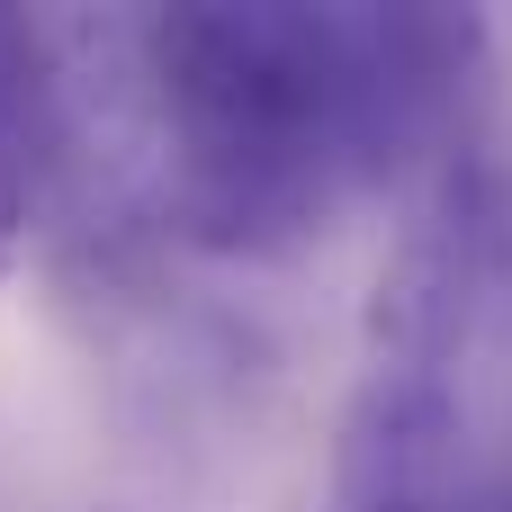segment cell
Listing matches in <instances>:
<instances>
[{
  "label": "cell",
  "mask_w": 512,
  "mask_h": 512,
  "mask_svg": "<svg viewBox=\"0 0 512 512\" xmlns=\"http://www.w3.org/2000/svg\"><path fill=\"white\" fill-rule=\"evenodd\" d=\"M486 63L477 9L198 0L135 18L162 126V216L198 252L279 261L450 144Z\"/></svg>",
  "instance_id": "cell-1"
},
{
  "label": "cell",
  "mask_w": 512,
  "mask_h": 512,
  "mask_svg": "<svg viewBox=\"0 0 512 512\" xmlns=\"http://www.w3.org/2000/svg\"><path fill=\"white\" fill-rule=\"evenodd\" d=\"M504 288H512V180L495 162L450 153L423 225L405 234L396 270L378 279V360L450 369Z\"/></svg>",
  "instance_id": "cell-2"
},
{
  "label": "cell",
  "mask_w": 512,
  "mask_h": 512,
  "mask_svg": "<svg viewBox=\"0 0 512 512\" xmlns=\"http://www.w3.org/2000/svg\"><path fill=\"white\" fill-rule=\"evenodd\" d=\"M54 144H63V27L0 9V270L27 243Z\"/></svg>",
  "instance_id": "cell-3"
}]
</instances>
